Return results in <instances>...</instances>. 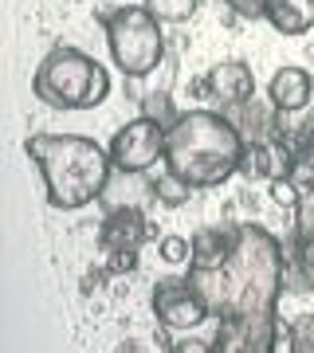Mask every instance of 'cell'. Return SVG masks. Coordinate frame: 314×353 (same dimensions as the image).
<instances>
[{"mask_svg":"<svg viewBox=\"0 0 314 353\" xmlns=\"http://www.w3.org/2000/svg\"><path fill=\"white\" fill-rule=\"evenodd\" d=\"M291 255L264 224L236 220V243L220 267L197 271L188 267V279L197 283L204 303L216 318L208 338V353H275L283 318L279 299L287 290Z\"/></svg>","mask_w":314,"mask_h":353,"instance_id":"1","label":"cell"},{"mask_svg":"<svg viewBox=\"0 0 314 353\" xmlns=\"http://www.w3.org/2000/svg\"><path fill=\"white\" fill-rule=\"evenodd\" d=\"M248 141L224 110H181L165 126V169L188 189H216L239 173Z\"/></svg>","mask_w":314,"mask_h":353,"instance_id":"2","label":"cell"},{"mask_svg":"<svg viewBox=\"0 0 314 353\" xmlns=\"http://www.w3.org/2000/svg\"><path fill=\"white\" fill-rule=\"evenodd\" d=\"M24 153L36 161L48 204L59 212H79L102 201L110 189V150H102L87 134H48L43 130L24 141Z\"/></svg>","mask_w":314,"mask_h":353,"instance_id":"3","label":"cell"},{"mask_svg":"<svg viewBox=\"0 0 314 353\" xmlns=\"http://www.w3.org/2000/svg\"><path fill=\"white\" fill-rule=\"evenodd\" d=\"M32 94L51 110H95L110 94L106 67L79 48H51L32 75Z\"/></svg>","mask_w":314,"mask_h":353,"instance_id":"4","label":"cell"},{"mask_svg":"<svg viewBox=\"0 0 314 353\" xmlns=\"http://www.w3.org/2000/svg\"><path fill=\"white\" fill-rule=\"evenodd\" d=\"M99 24L106 32L110 59L126 79H146L165 63V32L161 20L146 4H122L110 12H99Z\"/></svg>","mask_w":314,"mask_h":353,"instance_id":"5","label":"cell"},{"mask_svg":"<svg viewBox=\"0 0 314 353\" xmlns=\"http://www.w3.org/2000/svg\"><path fill=\"white\" fill-rule=\"evenodd\" d=\"M150 306H153V318L157 326L169 330V334H193L201 330L213 310L204 303V294L197 290L193 279H181V275H169V279H157L153 283V294H150Z\"/></svg>","mask_w":314,"mask_h":353,"instance_id":"6","label":"cell"},{"mask_svg":"<svg viewBox=\"0 0 314 353\" xmlns=\"http://www.w3.org/2000/svg\"><path fill=\"white\" fill-rule=\"evenodd\" d=\"M110 161L126 176L150 173L157 161H165V126L150 114H138L134 122L118 126V134L110 138Z\"/></svg>","mask_w":314,"mask_h":353,"instance_id":"7","label":"cell"},{"mask_svg":"<svg viewBox=\"0 0 314 353\" xmlns=\"http://www.w3.org/2000/svg\"><path fill=\"white\" fill-rule=\"evenodd\" d=\"M197 90H201V99L216 102L228 114L255 99V75H251V67L244 59H224V63L208 67V75L197 83Z\"/></svg>","mask_w":314,"mask_h":353,"instance_id":"8","label":"cell"},{"mask_svg":"<svg viewBox=\"0 0 314 353\" xmlns=\"http://www.w3.org/2000/svg\"><path fill=\"white\" fill-rule=\"evenodd\" d=\"M153 236V224L146 220L138 204H110L99 224V248L102 255L110 252H141V243Z\"/></svg>","mask_w":314,"mask_h":353,"instance_id":"9","label":"cell"},{"mask_svg":"<svg viewBox=\"0 0 314 353\" xmlns=\"http://www.w3.org/2000/svg\"><path fill=\"white\" fill-rule=\"evenodd\" d=\"M228 118L236 122V130L244 134L248 145H255V141H279L287 134L283 130V110L271 99H251L244 106H236V110H228Z\"/></svg>","mask_w":314,"mask_h":353,"instance_id":"10","label":"cell"},{"mask_svg":"<svg viewBox=\"0 0 314 353\" xmlns=\"http://www.w3.org/2000/svg\"><path fill=\"white\" fill-rule=\"evenodd\" d=\"M267 99L283 114H302L314 99V79L306 67H279L267 83Z\"/></svg>","mask_w":314,"mask_h":353,"instance_id":"11","label":"cell"},{"mask_svg":"<svg viewBox=\"0 0 314 353\" xmlns=\"http://www.w3.org/2000/svg\"><path fill=\"white\" fill-rule=\"evenodd\" d=\"M232 243H236V220L197 228L193 232V259H188V267H197V271L220 267L232 255Z\"/></svg>","mask_w":314,"mask_h":353,"instance_id":"12","label":"cell"},{"mask_svg":"<svg viewBox=\"0 0 314 353\" xmlns=\"http://www.w3.org/2000/svg\"><path fill=\"white\" fill-rule=\"evenodd\" d=\"M283 150H287V181H295L302 192L306 189H314V130L311 126H295V130H287L283 134Z\"/></svg>","mask_w":314,"mask_h":353,"instance_id":"13","label":"cell"},{"mask_svg":"<svg viewBox=\"0 0 314 353\" xmlns=\"http://www.w3.org/2000/svg\"><path fill=\"white\" fill-rule=\"evenodd\" d=\"M264 20L279 36H306L314 32V0H267Z\"/></svg>","mask_w":314,"mask_h":353,"instance_id":"14","label":"cell"},{"mask_svg":"<svg viewBox=\"0 0 314 353\" xmlns=\"http://www.w3.org/2000/svg\"><path fill=\"white\" fill-rule=\"evenodd\" d=\"M239 173L248 176V181H275V176H283L287 173V150H283V141H255V145H248Z\"/></svg>","mask_w":314,"mask_h":353,"instance_id":"15","label":"cell"},{"mask_svg":"<svg viewBox=\"0 0 314 353\" xmlns=\"http://www.w3.org/2000/svg\"><path fill=\"white\" fill-rule=\"evenodd\" d=\"M150 189H153V201L165 204V208H185L188 196L197 192V189H188V185H185V181H181L177 173H169V169L153 176V181H150Z\"/></svg>","mask_w":314,"mask_h":353,"instance_id":"16","label":"cell"},{"mask_svg":"<svg viewBox=\"0 0 314 353\" xmlns=\"http://www.w3.org/2000/svg\"><path fill=\"white\" fill-rule=\"evenodd\" d=\"M291 248H314V189L302 192L295 220H291Z\"/></svg>","mask_w":314,"mask_h":353,"instance_id":"17","label":"cell"},{"mask_svg":"<svg viewBox=\"0 0 314 353\" xmlns=\"http://www.w3.org/2000/svg\"><path fill=\"white\" fill-rule=\"evenodd\" d=\"M283 338H287V353H314V314H295L283 326Z\"/></svg>","mask_w":314,"mask_h":353,"instance_id":"18","label":"cell"},{"mask_svg":"<svg viewBox=\"0 0 314 353\" xmlns=\"http://www.w3.org/2000/svg\"><path fill=\"white\" fill-rule=\"evenodd\" d=\"M287 287H311L314 290V248H287Z\"/></svg>","mask_w":314,"mask_h":353,"instance_id":"19","label":"cell"},{"mask_svg":"<svg viewBox=\"0 0 314 353\" xmlns=\"http://www.w3.org/2000/svg\"><path fill=\"white\" fill-rule=\"evenodd\" d=\"M141 4H146L161 24H185V20H193V12H197V0H141Z\"/></svg>","mask_w":314,"mask_h":353,"instance_id":"20","label":"cell"},{"mask_svg":"<svg viewBox=\"0 0 314 353\" xmlns=\"http://www.w3.org/2000/svg\"><path fill=\"white\" fill-rule=\"evenodd\" d=\"M157 255L173 267L188 263V259H193V240H185V236H161V240H157Z\"/></svg>","mask_w":314,"mask_h":353,"instance_id":"21","label":"cell"},{"mask_svg":"<svg viewBox=\"0 0 314 353\" xmlns=\"http://www.w3.org/2000/svg\"><path fill=\"white\" fill-rule=\"evenodd\" d=\"M141 114H150V118H157L161 126H169L181 110H173V99H169L165 90H150V94H146V102H141Z\"/></svg>","mask_w":314,"mask_h":353,"instance_id":"22","label":"cell"},{"mask_svg":"<svg viewBox=\"0 0 314 353\" xmlns=\"http://www.w3.org/2000/svg\"><path fill=\"white\" fill-rule=\"evenodd\" d=\"M271 185V201L279 204V208H299V201H302V189L295 185V181H287V176H275V181H267Z\"/></svg>","mask_w":314,"mask_h":353,"instance_id":"23","label":"cell"},{"mask_svg":"<svg viewBox=\"0 0 314 353\" xmlns=\"http://www.w3.org/2000/svg\"><path fill=\"white\" fill-rule=\"evenodd\" d=\"M141 255L138 252H110L106 255V271L110 275H130V271H138Z\"/></svg>","mask_w":314,"mask_h":353,"instance_id":"24","label":"cell"},{"mask_svg":"<svg viewBox=\"0 0 314 353\" xmlns=\"http://www.w3.org/2000/svg\"><path fill=\"white\" fill-rule=\"evenodd\" d=\"M224 8H232L236 16H244V20H264L267 12V0H220Z\"/></svg>","mask_w":314,"mask_h":353,"instance_id":"25","label":"cell"},{"mask_svg":"<svg viewBox=\"0 0 314 353\" xmlns=\"http://www.w3.org/2000/svg\"><path fill=\"white\" fill-rule=\"evenodd\" d=\"M110 275L106 267H99V271H87V279H83V294H90V290H99L102 287V279Z\"/></svg>","mask_w":314,"mask_h":353,"instance_id":"26","label":"cell"},{"mask_svg":"<svg viewBox=\"0 0 314 353\" xmlns=\"http://www.w3.org/2000/svg\"><path fill=\"white\" fill-rule=\"evenodd\" d=\"M302 126H311V130H314V99H311V106H306V118H302Z\"/></svg>","mask_w":314,"mask_h":353,"instance_id":"27","label":"cell"},{"mask_svg":"<svg viewBox=\"0 0 314 353\" xmlns=\"http://www.w3.org/2000/svg\"><path fill=\"white\" fill-rule=\"evenodd\" d=\"M306 59H314V39H311V43H306Z\"/></svg>","mask_w":314,"mask_h":353,"instance_id":"28","label":"cell"}]
</instances>
